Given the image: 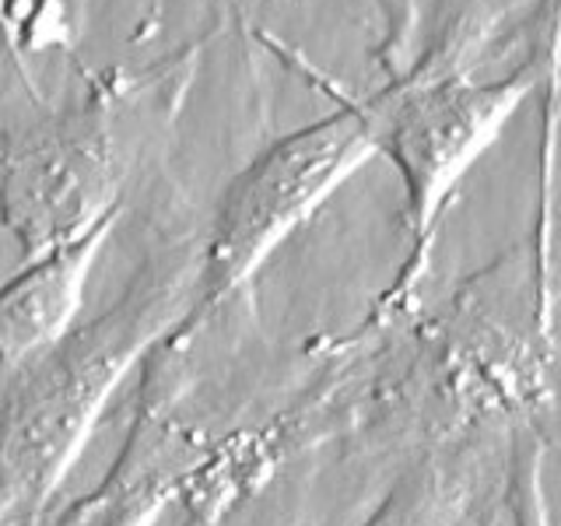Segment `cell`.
<instances>
[{"label":"cell","instance_id":"1","mask_svg":"<svg viewBox=\"0 0 561 526\" xmlns=\"http://www.w3.org/2000/svg\"><path fill=\"white\" fill-rule=\"evenodd\" d=\"M201 245L172 239L95 320L14 368L0 397V526H43L110 400L197 306Z\"/></svg>","mask_w":561,"mask_h":526},{"label":"cell","instance_id":"2","mask_svg":"<svg viewBox=\"0 0 561 526\" xmlns=\"http://www.w3.org/2000/svg\"><path fill=\"white\" fill-rule=\"evenodd\" d=\"M540 81V60L516 67L505 78H470L456 67L417 70L393 81L379 102V155L403 183V236L408 256L393 285L379 295L368 316L373 327H400L428 277L435 225L473 162L502 137Z\"/></svg>","mask_w":561,"mask_h":526},{"label":"cell","instance_id":"3","mask_svg":"<svg viewBox=\"0 0 561 526\" xmlns=\"http://www.w3.org/2000/svg\"><path fill=\"white\" fill-rule=\"evenodd\" d=\"M376 155L379 102L373 95L277 137L239 169L204 236L201 295L186 323L204 330L232 298L250 291L263 263Z\"/></svg>","mask_w":561,"mask_h":526},{"label":"cell","instance_id":"4","mask_svg":"<svg viewBox=\"0 0 561 526\" xmlns=\"http://www.w3.org/2000/svg\"><path fill=\"white\" fill-rule=\"evenodd\" d=\"M119 186V140L105 95L0 130V225L25 263L116 221Z\"/></svg>","mask_w":561,"mask_h":526},{"label":"cell","instance_id":"5","mask_svg":"<svg viewBox=\"0 0 561 526\" xmlns=\"http://www.w3.org/2000/svg\"><path fill=\"white\" fill-rule=\"evenodd\" d=\"M201 330L175 327L140 362L130 428L102 481L49 513L43 526H154L172 505L186 508L204 484L221 432L193 414Z\"/></svg>","mask_w":561,"mask_h":526},{"label":"cell","instance_id":"6","mask_svg":"<svg viewBox=\"0 0 561 526\" xmlns=\"http://www.w3.org/2000/svg\"><path fill=\"white\" fill-rule=\"evenodd\" d=\"M499 449L502 425L425 443L362 526H470L491 488Z\"/></svg>","mask_w":561,"mask_h":526},{"label":"cell","instance_id":"7","mask_svg":"<svg viewBox=\"0 0 561 526\" xmlns=\"http://www.w3.org/2000/svg\"><path fill=\"white\" fill-rule=\"evenodd\" d=\"M116 221L92 239L25 263L0 285V368H22L78 327L92 267Z\"/></svg>","mask_w":561,"mask_h":526},{"label":"cell","instance_id":"8","mask_svg":"<svg viewBox=\"0 0 561 526\" xmlns=\"http://www.w3.org/2000/svg\"><path fill=\"white\" fill-rule=\"evenodd\" d=\"M183 526H215V523H207V519H197V516H183Z\"/></svg>","mask_w":561,"mask_h":526}]
</instances>
